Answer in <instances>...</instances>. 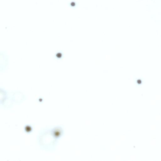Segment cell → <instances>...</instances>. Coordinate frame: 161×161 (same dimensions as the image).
<instances>
[{
    "mask_svg": "<svg viewBox=\"0 0 161 161\" xmlns=\"http://www.w3.org/2000/svg\"><path fill=\"white\" fill-rule=\"evenodd\" d=\"M54 134L55 136H58L60 135V132L59 130H55L54 131Z\"/></svg>",
    "mask_w": 161,
    "mask_h": 161,
    "instance_id": "cell-1",
    "label": "cell"
}]
</instances>
